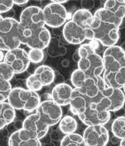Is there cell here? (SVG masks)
Instances as JSON below:
<instances>
[{"label": "cell", "mask_w": 125, "mask_h": 146, "mask_svg": "<svg viewBox=\"0 0 125 146\" xmlns=\"http://www.w3.org/2000/svg\"><path fill=\"white\" fill-rule=\"evenodd\" d=\"M122 23L108 10L99 9L93 15L92 25L85 29L86 39L96 40L107 47L114 46L120 38Z\"/></svg>", "instance_id": "obj_1"}, {"label": "cell", "mask_w": 125, "mask_h": 146, "mask_svg": "<svg viewBox=\"0 0 125 146\" xmlns=\"http://www.w3.org/2000/svg\"><path fill=\"white\" fill-rule=\"evenodd\" d=\"M102 79L109 87L122 89L125 84V53L120 46L107 47L103 53Z\"/></svg>", "instance_id": "obj_2"}, {"label": "cell", "mask_w": 125, "mask_h": 146, "mask_svg": "<svg viewBox=\"0 0 125 146\" xmlns=\"http://www.w3.org/2000/svg\"><path fill=\"white\" fill-rule=\"evenodd\" d=\"M77 53L79 56L78 69L89 78H96L101 76L104 71L103 59L91 44H82L77 50Z\"/></svg>", "instance_id": "obj_3"}, {"label": "cell", "mask_w": 125, "mask_h": 146, "mask_svg": "<svg viewBox=\"0 0 125 146\" xmlns=\"http://www.w3.org/2000/svg\"><path fill=\"white\" fill-rule=\"evenodd\" d=\"M7 100L15 110H23L28 113L35 111L41 102L36 92L22 88L12 89Z\"/></svg>", "instance_id": "obj_4"}, {"label": "cell", "mask_w": 125, "mask_h": 146, "mask_svg": "<svg viewBox=\"0 0 125 146\" xmlns=\"http://www.w3.org/2000/svg\"><path fill=\"white\" fill-rule=\"evenodd\" d=\"M19 21L14 18H3L0 23V50L10 51L19 48Z\"/></svg>", "instance_id": "obj_5"}, {"label": "cell", "mask_w": 125, "mask_h": 146, "mask_svg": "<svg viewBox=\"0 0 125 146\" xmlns=\"http://www.w3.org/2000/svg\"><path fill=\"white\" fill-rule=\"evenodd\" d=\"M19 37L21 44L26 45L31 49L44 50L49 45L51 35L46 27L27 29L19 26Z\"/></svg>", "instance_id": "obj_6"}, {"label": "cell", "mask_w": 125, "mask_h": 146, "mask_svg": "<svg viewBox=\"0 0 125 146\" xmlns=\"http://www.w3.org/2000/svg\"><path fill=\"white\" fill-rule=\"evenodd\" d=\"M78 117L85 125H104L110 119V112L102 108L97 103L92 99L85 112Z\"/></svg>", "instance_id": "obj_7"}, {"label": "cell", "mask_w": 125, "mask_h": 146, "mask_svg": "<svg viewBox=\"0 0 125 146\" xmlns=\"http://www.w3.org/2000/svg\"><path fill=\"white\" fill-rule=\"evenodd\" d=\"M36 111V113L48 127L53 126L59 123L63 116L61 107L51 100L41 101Z\"/></svg>", "instance_id": "obj_8"}, {"label": "cell", "mask_w": 125, "mask_h": 146, "mask_svg": "<svg viewBox=\"0 0 125 146\" xmlns=\"http://www.w3.org/2000/svg\"><path fill=\"white\" fill-rule=\"evenodd\" d=\"M45 25L51 28H59L66 23L68 12L63 5L50 1L43 9Z\"/></svg>", "instance_id": "obj_9"}, {"label": "cell", "mask_w": 125, "mask_h": 146, "mask_svg": "<svg viewBox=\"0 0 125 146\" xmlns=\"http://www.w3.org/2000/svg\"><path fill=\"white\" fill-rule=\"evenodd\" d=\"M4 62L12 68L15 74H21L25 72L31 63L28 53L20 48L7 51L4 55Z\"/></svg>", "instance_id": "obj_10"}, {"label": "cell", "mask_w": 125, "mask_h": 146, "mask_svg": "<svg viewBox=\"0 0 125 146\" xmlns=\"http://www.w3.org/2000/svg\"><path fill=\"white\" fill-rule=\"evenodd\" d=\"M42 9L37 6H29L21 12L19 26L27 29H35L45 27Z\"/></svg>", "instance_id": "obj_11"}, {"label": "cell", "mask_w": 125, "mask_h": 146, "mask_svg": "<svg viewBox=\"0 0 125 146\" xmlns=\"http://www.w3.org/2000/svg\"><path fill=\"white\" fill-rule=\"evenodd\" d=\"M96 80L100 89V94L109 99L111 103L110 112H115L122 109L125 102V95L122 90L107 86L101 76H98Z\"/></svg>", "instance_id": "obj_12"}, {"label": "cell", "mask_w": 125, "mask_h": 146, "mask_svg": "<svg viewBox=\"0 0 125 146\" xmlns=\"http://www.w3.org/2000/svg\"><path fill=\"white\" fill-rule=\"evenodd\" d=\"M82 137L87 146H106L109 141L108 130L101 125L88 126Z\"/></svg>", "instance_id": "obj_13"}, {"label": "cell", "mask_w": 125, "mask_h": 146, "mask_svg": "<svg viewBox=\"0 0 125 146\" xmlns=\"http://www.w3.org/2000/svg\"><path fill=\"white\" fill-rule=\"evenodd\" d=\"M21 128L40 140L47 134L49 127L42 121L39 115L35 113L25 118Z\"/></svg>", "instance_id": "obj_14"}, {"label": "cell", "mask_w": 125, "mask_h": 146, "mask_svg": "<svg viewBox=\"0 0 125 146\" xmlns=\"http://www.w3.org/2000/svg\"><path fill=\"white\" fill-rule=\"evenodd\" d=\"M63 35L64 39L73 45L81 44L86 40L85 29L71 20L64 24Z\"/></svg>", "instance_id": "obj_15"}, {"label": "cell", "mask_w": 125, "mask_h": 146, "mask_svg": "<svg viewBox=\"0 0 125 146\" xmlns=\"http://www.w3.org/2000/svg\"><path fill=\"white\" fill-rule=\"evenodd\" d=\"M8 145L9 146H42L39 139L23 128L14 131L10 136Z\"/></svg>", "instance_id": "obj_16"}, {"label": "cell", "mask_w": 125, "mask_h": 146, "mask_svg": "<svg viewBox=\"0 0 125 146\" xmlns=\"http://www.w3.org/2000/svg\"><path fill=\"white\" fill-rule=\"evenodd\" d=\"M73 89L66 83H59L53 88L51 94V100L60 106L70 105Z\"/></svg>", "instance_id": "obj_17"}, {"label": "cell", "mask_w": 125, "mask_h": 146, "mask_svg": "<svg viewBox=\"0 0 125 146\" xmlns=\"http://www.w3.org/2000/svg\"><path fill=\"white\" fill-rule=\"evenodd\" d=\"M91 99L81 93L77 88L73 89L71 99L70 103L71 113L78 115L83 114L87 109Z\"/></svg>", "instance_id": "obj_18"}, {"label": "cell", "mask_w": 125, "mask_h": 146, "mask_svg": "<svg viewBox=\"0 0 125 146\" xmlns=\"http://www.w3.org/2000/svg\"><path fill=\"white\" fill-rule=\"evenodd\" d=\"M15 110L8 102H0V130L14 122Z\"/></svg>", "instance_id": "obj_19"}, {"label": "cell", "mask_w": 125, "mask_h": 146, "mask_svg": "<svg viewBox=\"0 0 125 146\" xmlns=\"http://www.w3.org/2000/svg\"><path fill=\"white\" fill-rule=\"evenodd\" d=\"M33 75L43 86H47L51 84L55 78L53 70L50 67L45 65L39 66L34 71Z\"/></svg>", "instance_id": "obj_20"}, {"label": "cell", "mask_w": 125, "mask_h": 146, "mask_svg": "<svg viewBox=\"0 0 125 146\" xmlns=\"http://www.w3.org/2000/svg\"><path fill=\"white\" fill-rule=\"evenodd\" d=\"M81 93L90 99H94L97 97L100 93V89L96 78L87 77L80 88H77Z\"/></svg>", "instance_id": "obj_21"}, {"label": "cell", "mask_w": 125, "mask_h": 146, "mask_svg": "<svg viewBox=\"0 0 125 146\" xmlns=\"http://www.w3.org/2000/svg\"><path fill=\"white\" fill-rule=\"evenodd\" d=\"M104 8L110 11L120 20L123 21L125 18V1L124 0L106 1Z\"/></svg>", "instance_id": "obj_22"}, {"label": "cell", "mask_w": 125, "mask_h": 146, "mask_svg": "<svg viewBox=\"0 0 125 146\" xmlns=\"http://www.w3.org/2000/svg\"><path fill=\"white\" fill-rule=\"evenodd\" d=\"M71 20L86 29L92 25L93 20V15L89 11L81 9L77 10L73 14Z\"/></svg>", "instance_id": "obj_23"}, {"label": "cell", "mask_w": 125, "mask_h": 146, "mask_svg": "<svg viewBox=\"0 0 125 146\" xmlns=\"http://www.w3.org/2000/svg\"><path fill=\"white\" fill-rule=\"evenodd\" d=\"M59 130L65 135L74 133L77 129L76 120L71 115H66L59 122Z\"/></svg>", "instance_id": "obj_24"}, {"label": "cell", "mask_w": 125, "mask_h": 146, "mask_svg": "<svg viewBox=\"0 0 125 146\" xmlns=\"http://www.w3.org/2000/svg\"><path fill=\"white\" fill-rule=\"evenodd\" d=\"M112 132L114 136L122 140L125 138V117L120 116L115 119L112 123Z\"/></svg>", "instance_id": "obj_25"}, {"label": "cell", "mask_w": 125, "mask_h": 146, "mask_svg": "<svg viewBox=\"0 0 125 146\" xmlns=\"http://www.w3.org/2000/svg\"><path fill=\"white\" fill-rule=\"evenodd\" d=\"M60 146H87L82 135L74 133L64 136L61 141Z\"/></svg>", "instance_id": "obj_26"}, {"label": "cell", "mask_w": 125, "mask_h": 146, "mask_svg": "<svg viewBox=\"0 0 125 146\" xmlns=\"http://www.w3.org/2000/svg\"><path fill=\"white\" fill-rule=\"evenodd\" d=\"M87 76L83 72L79 69L75 70L72 72L71 76V80L72 85L75 88H80L82 86L85 79L87 78Z\"/></svg>", "instance_id": "obj_27"}, {"label": "cell", "mask_w": 125, "mask_h": 146, "mask_svg": "<svg viewBox=\"0 0 125 146\" xmlns=\"http://www.w3.org/2000/svg\"><path fill=\"white\" fill-rule=\"evenodd\" d=\"M12 68L4 62H0V78L9 82L14 75Z\"/></svg>", "instance_id": "obj_28"}, {"label": "cell", "mask_w": 125, "mask_h": 146, "mask_svg": "<svg viewBox=\"0 0 125 146\" xmlns=\"http://www.w3.org/2000/svg\"><path fill=\"white\" fill-rule=\"evenodd\" d=\"M12 89L11 84L9 81L0 78V102L7 100Z\"/></svg>", "instance_id": "obj_29"}, {"label": "cell", "mask_w": 125, "mask_h": 146, "mask_svg": "<svg viewBox=\"0 0 125 146\" xmlns=\"http://www.w3.org/2000/svg\"><path fill=\"white\" fill-rule=\"evenodd\" d=\"M28 53L30 62L34 64L41 62L45 56L44 51L39 49H31Z\"/></svg>", "instance_id": "obj_30"}, {"label": "cell", "mask_w": 125, "mask_h": 146, "mask_svg": "<svg viewBox=\"0 0 125 146\" xmlns=\"http://www.w3.org/2000/svg\"><path fill=\"white\" fill-rule=\"evenodd\" d=\"M26 84L28 89L36 92L39 91L44 87L33 74L30 75L27 78Z\"/></svg>", "instance_id": "obj_31"}, {"label": "cell", "mask_w": 125, "mask_h": 146, "mask_svg": "<svg viewBox=\"0 0 125 146\" xmlns=\"http://www.w3.org/2000/svg\"><path fill=\"white\" fill-rule=\"evenodd\" d=\"M13 1H4L0 0V14L10 11L14 6Z\"/></svg>", "instance_id": "obj_32"}, {"label": "cell", "mask_w": 125, "mask_h": 146, "mask_svg": "<svg viewBox=\"0 0 125 146\" xmlns=\"http://www.w3.org/2000/svg\"><path fill=\"white\" fill-rule=\"evenodd\" d=\"M81 4L84 9L89 11L90 9L93 7L94 5V2L93 1H83L81 2Z\"/></svg>", "instance_id": "obj_33"}, {"label": "cell", "mask_w": 125, "mask_h": 146, "mask_svg": "<svg viewBox=\"0 0 125 146\" xmlns=\"http://www.w3.org/2000/svg\"><path fill=\"white\" fill-rule=\"evenodd\" d=\"M13 2H14V4H16L17 6H23L27 4L29 1L28 0H17V1H13Z\"/></svg>", "instance_id": "obj_34"}, {"label": "cell", "mask_w": 125, "mask_h": 146, "mask_svg": "<svg viewBox=\"0 0 125 146\" xmlns=\"http://www.w3.org/2000/svg\"><path fill=\"white\" fill-rule=\"evenodd\" d=\"M51 1L59 4H61V5H63V4L64 3H68V1H63V0H54V1Z\"/></svg>", "instance_id": "obj_35"}, {"label": "cell", "mask_w": 125, "mask_h": 146, "mask_svg": "<svg viewBox=\"0 0 125 146\" xmlns=\"http://www.w3.org/2000/svg\"><path fill=\"white\" fill-rule=\"evenodd\" d=\"M4 53L1 50H0V62H1L3 61V60H4Z\"/></svg>", "instance_id": "obj_36"}, {"label": "cell", "mask_w": 125, "mask_h": 146, "mask_svg": "<svg viewBox=\"0 0 125 146\" xmlns=\"http://www.w3.org/2000/svg\"><path fill=\"white\" fill-rule=\"evenodd\" d=\"M120 47L122 49V50L125 53V42H123V44L121 45V46H120Z\"/></svg>", "instance_id": "obj_37"}, {"label": "cell", "mask_w": 125, "mask_h": 146, "mask_svg": "<svg viewBox=\"0 0 125 146\" xmlns=\"http://www.w3.org/2000/svg\"><path fill=\"white\" fill-rule=\"evenodd\" d=\"M120 146H125V138L121 140V141H120Z\"/></svg>", "instance_id": "obj_38"}, {"label": "cell", "mask_w": 125, "mask_h": 146, "mask_svg": "<svg viewBox=\"0 0 125 146\" xmlns=\"http://www.w3.org/2000/svg\"><path fill=\"white\" fill-rule=\"evenodd\" d=\"M3 17L0 15V23H1V21L3 20Z\"/></svg>", "instance_id": "obj_39"}, {"label": "cell", "mask_w": 125, "mask_h": 146, "mask_svg": "<svg viewBox=\"0 0 125 146\" xmlns=\"http://www.w3.org/2000/svg\"><path fill=\"white\" fill-rule=\"evenodd\" d=\"M123 91H124V95H125V84H124V86L123 87Z\"/></svg>", "instance_id": "obj_40"}]
</instances>
